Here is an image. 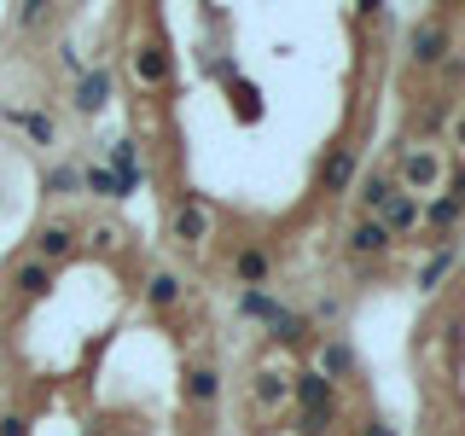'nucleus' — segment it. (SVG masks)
<instances>
[{"mask_svg":"<svg viewBox=\"0 0 465 436\" xmlns=\"http://www.w3.org/2000/svg\"><path fill=\"white\" fill-rule=\"evenodd\" d=\"M448 53H454V29H448V18H419L413 35H407V58H413L419 70H436V64H448Z\"/></svg>","mask_w":465,"mask_h":436,"instance_id":"obj_1","label":"nucleus"},{"mask_svg":"<svg viewBox=\"0 0 465 436\" xmlns=\"http://www.w3.org/2000/svg\"><path fill=\"white\" fill-rule=\"evenodd\" d=\"M291 396L302 401V413H320V419H338V384H326L314 367L309 372H291Z\"/></svg>","mask_w":465,"mask_h":436,"instance_id":"obj_2","label":"nucleus"},{"mask_svg":"<svg viewBox=\"0 0 465 436\" xmlns=\"http://www.w3.org/2000/svg\"><path fill=\"white\" fill-rule=\"evenodd\" d=\"M361 181V164H355V145H326V157H320V186L326 193H349V186Z\"/></svg>","mask_w":465,"mask_h":436,"instance_id":"obj_3","label":"nucleus"},{"mask_svg":"<svg viewBox=\"0 0 465 436\" xmlns=\"http://www.w3.org/2000/svg\"><path fill=\"white\" fill-rule=\"evenodd\" d=\"M436 181H442V157H436L430 145H407V152H401V174H396V186H419V193H430Z\"/></svg>","mask_w":465,"mask_h":436,"instance_id":"obj_4","label":"nucleus"},{"mask_svg":"<svg viewBox=\"0 0 465 436\" xmlns=\"http://www.w3.org/2000/svg\"><path fill=\"white\" fill-rule=\"evenodd\" d=\"M169 233H174L181 244H203V239H210V215H203V198H198V193H186L181 203H174Z\"/></svg>","mask_w":465,"mask_h":436,"instance_id":"obj_5","label":"nucleus"},{"mask_svg":"<svg viewBox=\"0 0 465 436\" xmlns=\"http://www.w3.org/2000/svg\"><path fill=\"white\" fill-rule=\"evenodd\" d=\"M58 285V268H47V262H35V256H24L18 268H12V291H18L24 302H35V297H47V291Z\"/></svg>","mask_w":465,"mask_h":436,"instance_id":"obj_6","label":"nucleus"},{"mask_svg":"<svg viewBox=\"0 0 465 436\" xmlns=\"http://www.w3.org/2000/svg\"><path fill=\"white\" fill-rule=\"evenodd\" d=\"M82 116H94V111H105L111 105V70L105 64H94V70H82L76 76V99H70Z\"/></svg>","mask_w":465,"mask_h":436,"instance_id":"obj_7","label":"nucleus"},{"mask_svg":"<svg viewBox=\"0 0 465 436\" xmlns=\"http://www.w3.org/2000/svg\"><path fill=\"white\" fill-rule=\"evenodd\" d=\"M349 251H355V256H390V251H396V239L384 233L378 215H361V222L349 227Z\"/></svg>","mask_w":465,"mask_h":436,"instance_id":"obj_8","label":"nucleus"},{"mask_svg":"<svg viewBox=\"0 0 465 436\" xmlns=\"http://www.w3.org/2000/svg\"><path fill=\"white\" fill-rule=\"evenodd\" d=\"M232 273H239V285L244 291H268V273H273V262L262 244H244L239 256H232Z\"/></svg>","mask_w":465,"mask_h":436,"instance_id":"obj_9","label":"nucleus"},{"mask_svg":"<svg viewBox=\"0 0 465 436\" xmlns=\"http://www.w3.org/2000/svg\"><path fill=\"white\" fill-rule=\"evenodd\" d=\"M70 251H76V233H70L64 222H47V227L35 233V262H47V268H58Z\"/></svg>","mask_w":465,"mask_h":436,"instance_id":"obj_10","label":"nucleus"},{"mask_svg":"<svg viewBox=\"0 0 465 436\" xmlns=\"http://www.w3.org/2000/svg\"><path fill=\"white\" fill-rule=\"evenodd\" d=\"M396 193H401L396 174H361V181H355V203H361V215H378Z\"/></svg>","mask_w":465,"mask_h":436,"instance_id":"obj_11","label":"nucleus"},{"mask_svg":"<svg viewBox=\"0 0 465 436\" xmlns=\"http://www.w3.org/2000/svg\"><path fill=\"white\" fill-rule=\"evenodd\" d=\"M181 297H186V280L181 273H169V268H157L152 280H145V302H152L157 314H169V309H181Z\"/></svg>","mask_w":465,"mask_h":436,"instance_id":"obj_12","label":"nucleus"},{"mask_svg":"<svg viewBox=\"0 0 465 436\" xmlns=\"http://www.w3.org/2000/svg\"><path fill=\"white\" fill-rule=\"evenodd\" d=\"M326 384H338V378H355V349H349L343 338H326L320 343V367H314Z\"/></svg>","mask_w":465,"mask_h":436,"instance_id":"obj_13","label":"nucleus"},{"mask_svg":"<svg viewBox=\"0 0 465 436\" xmlns=\"http://www.w3.org/2000/svg\"><path fill=\"white\" fill-rule=\"evenodd\" d=\"M134 82H145V87H163V82H169V53H163V41H145V47H134Z\"/></svg>","mask_w":465,"mask_h":436,"instance_id":"obj_14","label":"nucleus"},{"mask_svg":"<svg viewBox=\"0 0 465 436\" xmlns=\"http://www.w3.org/2000/svg\"><path fill=\"white\" fill-rule=\"evenodd\" d=\"M378 222H384V233H390V239L413 233V227H419V198H413V193H396V198L384 203V210H378Z\"/></svg>","mask_w":465,"mask_h":436,"instance_id":"obj_15","label":"nucleus"},{"mask_svg":"<svg viewBox=\"0 0 465 436\" xmlns=\"http://www.w3.org/2000/svg\"><path fill=\"white\" fill-rule=\"evenodd\" d=\"M251 390H256V407H268V413L291 401V378H285V372H273V367H262Z\"/></svg>","mask_w":465,"mask_h":436,"instance_id":"obj_16","label":"nucleus"},{"mask_svg":"<svg viewBox=\"0 0 465 436\" xmlns=\"http://www.w3.org/2000/svg\"><path fill=\"white\" fill-rule=\"evenodd\" d=\"M215 396H222V372H215V367H186V401L210 407Z\"/></svg>","mask_w":465,"mask_h":436,"instance_id":"obj_17","label":"nucleus"},{"mask_svg":"<svg viewBox=\"0 0 465 436\" xmlns=\"http://www.w3.org/2000/svg\"><path fill=\"white\" fill-rule=\"evenodd\" d=\"M268 338L291 349V343H302V338H309V320H302V314H291V309H273V314H268Z\"/></svg>","mask_w":465,"mask_h":436,"instance_id":"obj_18","label":"nucleus"},{"mask_svg":"<svg viewBox=\"0 0 465 436\" xmlns=\"http://www.w3.org/2000/svg\"><path fill=\"white\" fill-rule=\"evenodd\" d=\"M460 215H465V203H454V198H430V203H419V222H430L436 233H448V227H454L460 222Z\"/></svg>","mask_w":465,"mask_h":436,"instance_id":"obj_19","label":"nucleus"},{"mask_svg":"<svg viewBox=\"0 0 465 436\" xmlns=\"http://www.w3.org/2000/svg\"><path fill=\"white\" fill-rule=\"evenodd\" d=\"M12 123H18L35 145H53V134H58V123H53L47 111H12Z\"/></svg>","mask_w":465,"mask_h":436,"instance_id":"obj_20","label":"nucleus"},{"mask_svg":"<svg viewBox=\"0 0 465 436\" xmlns=\"http://www.w3.org/2000/svg\"><path fill=\"white\" fill-rule=\"evenodd\" d=\"M454 262H460V251H454V244H442V251H436L425 268H419V291H436V285L448 280V268H454Z\"/></svg>","mask_w":465,"mask_h":436,"instance_id":"obj_21","label":"nucleus"},{"mask_svg":"<svg viewBox=\"0 0 465 436\" xmlns=\"http://www.w3.org/2000/svg\"><path fill=\"white\" fill-rule=\"evenodd\" d=\"M82 186L94 198H123V186H116V174L105 169V164H94V169H82Z\"/></svg>","mask_w":465,"mask_h":436,"instance_id":"obj_22","label":"nucleus"},{"mask_svg":"<svg viewBox=\"0 0 465 436\" xmlns=\"http://www.w3.org/2000/svg\"><path fill=\"white\" fill-rule=\"evenodd\" d=\"M273 309H280V302H273L268 291H244V297H239V314H244V320H262V326H268Z\"/></svg>","mask_w":465,"mask_h":436,"instance_id":"obj_23","label":"nucleus"},{"mask_svg":"<svg viewBox=\"0 0 465 436\" xmlns=\"http://www.w3.org/2000/svg\"><path fill=\"white\" fill-rule=\"evenodd\" d=\"M76 186H82V169H76V164L47 169V193H76Z\"/></svg>","mask_w":465,"mask_h":436,"instance_id":"obj_24","label":"nucleus"},{"mask_svg":"<svg viewBox=\"0 0 465 436\" xmlns=\"http://www.w3.org/2000/svg\"><path fill=\"white\" fill-rule=\"evenodd\" d=\"M232 87H239V111H244V123H256V116H262V99H256V87L244 82V76L232 82Z\"/></svg>","mask_w":465,"mask_h":436,"instance_id":"obj_25","label":"nucleus"},{"mask_svg":"<svg viewBox=\"0 0 465 436\" xmlns=\"http://www.w3.org/2000/svg\"><path fill=\"white\" fill-rule=\"evenodd\" d=\"M0 436H29V419L24 413H0Z\"/></svg>","mask_w":465,"mask_h":436,"instance_id":"obj_26","label":"nucleus"},{"mask_svg":"<svg viewBox=\"0 0 465 436\" xmlns=\"http://www.w3.org/2000/svg\"><path fill=\"white\" fill-rule=\"evenodd\" d=\"M18 18H24V24H41V18H47V0H24Z\"/></svg>","mask_w":465,"mask_h":436,"instance_id":"obj_27","label":"nucleus"},{"mask_svg":"<svg viewBox=\"0 0 465 436\" xmlns=\"http://www.w3.org/2000/svg\"><path fill=\"white\" fill-rule=\"evenodd\" d=\"M361 436H396V425H384V419H367V425H361Z\"/></svg>","mask_w":465,"mask_h":436,"instance_id":"obj_28","label":"nucleus"},{"mask_svg":"<svg viewBox=\"0 0 465 436\" xmlns=\"http://www.w3.org/2000/svg\"><path fill=\"white\" fill-rule=\"evenodd\" d=\"M448 198H454V203H465V169L454 174V186H448Z\"/></svg>","mask_w":465,"mask_h":436,"instance_id":"obj_29","label":"nucleus"},{"mask_svg":"<svg viewBox=\"0 0 465 436\" xmlns=\"http://www.w3.org/2000/svg\"><path fill=\"white\" fill-rule=\"evenodd\" d=\"M454 145H465V111L454 116Z\"/></svg>","mask_w":465,"mask_h":436,"instance_id":"obj_30","label":"nucleus"}]
</instances>
